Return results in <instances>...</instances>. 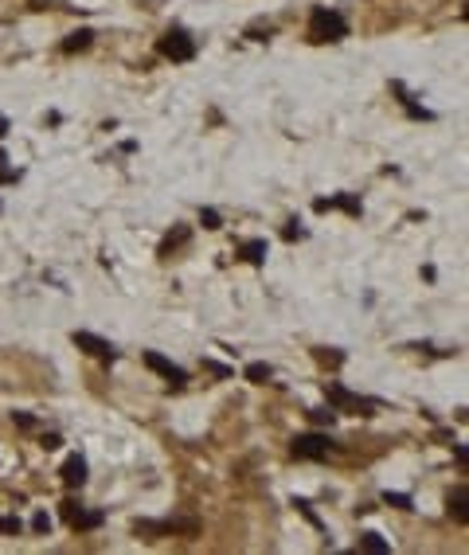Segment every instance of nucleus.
Instances as JSON below:
<instances>
[{"label":"nucleus","instance_id":"6ab92c4d","mask_svg":"<svg viewBox=\"0 0 469 555\" xmlns=\"http://www.w3.org/2000/svg\"><path fill=\"white\" fill-rule=\"evenodd\" d=\"M31 528H36V532H47V528H51V516H47V512H36V516H31Z\"/></svg>","mask_w":469,"mask_h":555},{"label":"nucleus","instance_id":"1a4fd4ad","mask_svg":"<svg viewBox=\"0 0 469 555\" xmlns=\"http://www.w3.org/2000/svg\"><path fill=\"white\" fill-rule=\"evenodd\" d=\"M90 43H94V31H75V36H67V40H63V51H67V55H79V51H86Z\"/></svg>","mask_w":469,"mask_h":555},{"label":"nucleus","instance_id":"4be33fe9","mask_svg":"<svg viewBox=\"0 0 469 555\" xmlns=\"http://www.w3.org/2000/svg\"><path fill=\"white\" fill-rule=\"evenodd\" d=\"M454 457H458L461 466H466V462H469V450H466V446H461V442H458V446H454Z\"/></svg>","mask_w":469,"mask_h":555},{"label":"nucleus","instance_id":"423d86ee","mask_svg":"<svg viewBox=\"0 0 469 555\" xmlns=\"http://www.w3.org/2000/svg\"><path fill=\"white\" fill-rule=\"evenodd\" d=\"M75 344L82 348V352H90V356H98V360H118V352L110 348V340H102V337H94V333H75Z\"/></svg>","mask_w":469,"mask_h":555},{"label":"nucleus","instance_id":"f03ea898","mask_svg":"<svg viewBox=\"0 0 469 555\" xmlns=\"http://www.w3.org/2000/svg\"><path fill=\"white\" fill-rule=\"evenodd\" d=\"M160 55L172 63H188L192 55H196V43H192L188 31H169L164 40H160Z\"/></svg>","mask_w":469,"mask_h":555},{"label":"nucleus","instance_id":"5701e85b","mask_svg":"<svg viewBox=\"0 0 469 555\" xmlns=\"http://www.w3.org/2000/svg\"><path fill=\"white\" fill-rule=\"evenodd\" d=\"M16 427H24V430H31L36 423H31V415H16Z\"/></svg>","mask_w":469,"mask_h":555},{"label":"nucleus","instance_id":"9d476101","mask_svg":"<svg viewBox=\"0 0 469 555\" xmlns=\"http://www.w3.org/2000/svg\"><path fill=\"white\" fill-rule=\"evenodd\" d=\"M243 258H247L250 266H262V258H266V243H262V238L247 243V247H243Z\"/></svg>","mask_w":469,"mask_h":555},{"label":"nucleus","instance_id":"6e6552de","mask_svg":"<svg viewBox=\"0 0 469 555\" xmlns=\"http://www.w3.org/2000/svg\"><path fill=\"white\" fill-rule=\"evenodd\" d=\"M466 501H469L466 485H461V489H454V493H449V516H454L458 524H469V508H466Z\"/></svg>","mask_w":469,"mask_h":555},{"label":"nucleus","instance_id":"20e7f679","mask_svg":"<svg viewBox=\"0 0 469 555\" xmlns=\"http://www.w3.org/2000/svg\"><path fill=\"white\" fill-rule=\"evenodd\" d=\"M145 367H153L157 376H164L172 387H184V383H188V376H184V367H176L172 360H164V356H160V352H145Z\"/></svg>","mask_w":469,"mask_h":555},{"label":"nucleus","instance_id":"dca6fc26","mask_svg":"<svg viewBox=\"0 0 469 555\" xmlns=\"http://www.w3.org/2000/svg\"><path fill=\"white\" fill-rule=\"evenodd\" d=\"M383 501H387V505H395V508H410V496H407V493H383Z\"/></svg>","mask_w":469,"mask_h":555},{"label":"nucleus","instance_id":"f3484780","mask_svg":"<svg viewBox=\"0 0 469 555\" xmlns=\"http://www.w3.org/2000/svg\"><path fill=\"white\" fill-rule=\"evenodd\" d=\"M313 356H317L321 364H332V367H337L340 360H344V356H340V352H325V348H317V352H313Z\"/></svg>","mask_w":469,"mask_h":555},{"label":"nucleus","instance_id":"7ed1b4c3","mask_svg":"<svg viewBox=\"0 0 469 555\" xmlns=\"http://www.w3.org/2000/svg\"><path fill=\"white\" fill-rule=\"evenodd\" d=\"M325 454H329V438H325V434H301V438H293V457L321 462Z\"/></svg>","mask_w":469,"mask_h":555},{"label":"nucleus","instance_id":"9b49d317","mask_svg":"<svg viewBox=\"0 0 469 555\" xmlns=\"http://www.w3.org/2000/svg\"><path fill=\"white\" fill-rule=\"evenodd\" d=\"M270 376H274V367L262 364V360H259V364H247V379H250V383H270Z\"/></svg>","mask_w":469,"mask_h":555},{"label":"nucleus","instance_id":"aec40b11","mask_svg":"<svg viewBox=\"0 0 469 555\" xmlns=\"http://www.w3.org/2000/svg\"><path fill=\"white\" fill-rule=\"evenodd\" d=\"M59 446H63L59 434H43V450H59Z\"/></svg>","mask_w":469,"mask_h":555},{"label":"nucleus","instance_id":"f8f14e48","mask_svg":"<svg viewBox=\"0 0 469 555\" xmlns=\"http://www.w3.org/2000/svg\"><path fill=\"white\" fill-rule=\"evenodd\" d=\"M360 547H364V552H371V555H383V552H387V540H383L380 532H368L364 540H360Z\"/></svg>","mask_w":469,"mask_h":555},{"label":"nucleus","instance_id":"2eb2a0df","mask_svg":"<svg viewBox=\"0 0 469 555\" xmlns=\"http://www.w3.org/2000/svg\"><path fill=\"white\" fill-rule=\"evenodd\" d=\"M184 238H188V231L180 227L176 235H169V238H164V247H160V254H172V247H176V243H184Z\"/></svg>","mask_w":469,"mask_h":555},{"label":"nucleus","instance_id":"ddd939ff","mask_svg":"<svg viewBox=\"0 0 469 555\" xmlns=\"http://www.w3.org/2000/svg\"><path fill=\"white\" fill-rule=\"evenodd\" d=\"M70 524H75V528H98L102 524V512H82V508H79V512L70 516Z\"/></svg>","mask_w":469,"mask_h":555},{"label":"nucleus","instance_id":"f257e3e1","mask_svg":"<svg viewBox=\"0 0 469 555\" xmlns=\"http://www.w3.org/2000/svg\"><path fill=\"white\" fill-rule=\"evenodd\" d=\"M348 36V24L340 12H329V8H317L309 16V40L313 43H337Z\"/></svg>","mask_w":469,"mask_h":555},{"label":"nucleus","instance_id":"412c9836","mask_svg":"<svg viewBox=\"0 0 469 555\" xmlns=\"http://www.w3.org/2000/svg\"><path fill=\"white\" fill-rule=\"evenodd\" d=\"M313 423H332V411H309Z\"/></svg>","mask_w":469,"mask_h":555},{"label":"nucleus","instance_id":"39448f33","mask_svg":"<svg viewBox=\"0 0 469 555\" xmlns=\"http://www.w3.org/2000/svg\"><path fill=\"white\" fill-rule=\"evenodd\" d=\"M325 395H329V403L344 406V411H356V415H371V403H368V399H360V395H352V391H344L340 383H329V387H325Z\"/></svg>","mask_w":469,"mask_h":555},{"label":"nucleus","instance_id":"a211bd4d","mask_svg":"<svg viewBox=\"0 0 469 555\" xmlns=\"http://www.w3.org/2000/svg\"><path fill=\"white\" fill-rule=\"evenodd\" d=\"M0 532H4V535L20 532V520H16V516H0Z\"/></svg>","mask_w":469,"mask_h":555},{"label":"nucleus","instance_id":"4468645a","mask_svg":"<svg viewBox=\"0 0 469 555\" xmlns=\"http://www.w3.org/2000/svg\"><path fill=\"white\" fill-rule=\"evenodd\" d=\"M200 223H203L208 231H220V227H223V223H220V211H211V208L200 211Z\"/></svg>","mask_w":469,"mask_h":555},{"label":"nucleus","instance_id":"b1692460","mask_svg":"<svg viewBox=\"0 0 469 555\" xmlns=\"http://www.w3.org/2000/svg\"><path fill=\"white\" fill-rule=\"evenodd\" d=\"M4 129H8V121H4V118H0V133H4Z\"/></svg>","mask_w":469,"mask_h":555},{"label":"nucleus","instance_id":"0eeeda50","mask_svg":"<svg viewBox=\"0 0 469 555\" xmlns=\"http://www.w3.org/2000/svg\"><path fill=\"white\" fill-rule=\"evenodd\" d=\"M82 481H86V462H82V457L75 454V457H67V466H63V485L79 489Z\"/></svg>","mask_w":469,"mask_h":555}]
</instances>
